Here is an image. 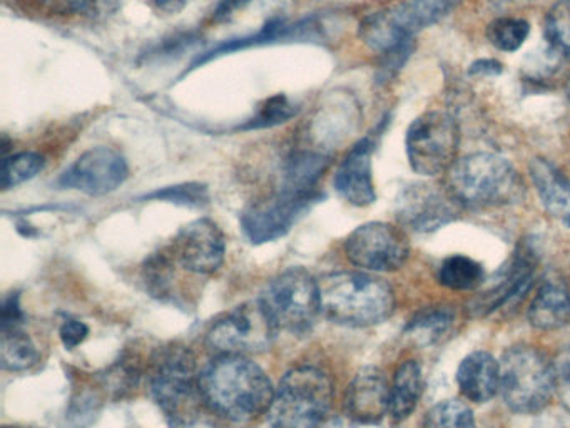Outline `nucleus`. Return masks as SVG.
<instances>
[{"instance_id": "20", "label": "nucleus", "mask_w": 570, "mask_h": 428, "mask_svg": "<svg viewBox=\"0 0 570 428\" xmlns=\"http://www.w3.org/2000/svg\"><path fill=\"white\" fill-rule=\"evenodd\" d=\"M535 330H560L570 323V291L562 281L547 280L540 284L527 311Z\"/></svg>"}, {"instance_id": "42", "label": "nucleus", "mask_w": 570, "mask_h": 428, "mask_svg": "<svg viewBox=\"0 0 570 428\" xmlns=\"http://www.w3.org/2000/svg\"><path fill=\"white\" fill-rule=\"evenodd\" d=\"M566 224L567 226H570V213L566 216Z\"/></svg>"}, {"instance_id": "32", "label": "nucleus", "mask_w": 570, "mask_h": 428, "mask_svg": "<svg viewBox=\"0 0 570 428\" xmlns=\"http://www.w3.org/2000/svg\"><path fill=\"white\" fill-rule=\"evenodd\" d=\"M546 36L557 52L570 57V0H559L547 13Z\"/></svg>"}, {"instance_id": "14", "label": "nucleus", "mask_w": 570, "mask_h": 428, "mask_svg": "<svg viewBox=\"0 0 570 428\" xmlns=\"http://www.w3.org/2000/svg\"><path fill=\"white\" fill-rule=\"evenodd\" d=\"M128 160L115 147H91L59 177V186L81 191L88 196H105L128 179Z\"/></svg>"}, {"instance_id": "25", "label": "nucleus", "mask_w": 570, "mask_h": 428, "mask_svg": "<svg viewBox=\"0 0 570 428\" xmlns=\"http://www.w3.org/2000/svg\"><path fill=\"white\" fill-rule=\"evenodd\" d=\"M442 286L453 291H472L485 284L487 274L482 264L465 254H453L443 260L439 270Z\"/></svg>"}, {"instance_id": "2", "label": "nucleus", "mask_w": 570, "mask_h": 428, "mask_svg": "<svg viewBox=\"0 0 570 428\" xmlns=\"http://www.w3.org/2000/svg\"><path fill=\"white\" fill-rule=\"evenodd\" d=\"M202 370L191 348L168 344L153 357L148 374L149 393L169 428H193L206 407Z\"/></svg>"}, {"instance_id": "21", "label": "nucleus", "mask_w": 570, "mask_h": 428, "mask_svg": "<svg viewBox=\"0 0 570 428\" xmlns=\"http://www.w3.org/2000/svg\"><path fill=\"white\" fill-rule=\"evenodd\" d=\"M330 156L320 150H295L283 164L282 187L286 193L320 196L318 183L328 169Z\"/></svg>"}, {"instance_id": "22", "label": "nucleus", "mask_w": 570, "mask_h": 428, "mask_svg": "<svg viewBox=\"0 0 570 428\" xmlns=\"http://www.w3.org/2000/svg\"><path fill=\"white\" fill-rule=\"evenodd\" d=\"M315 30L316 27L312 20L305 19L296 23H289L288 20L282 19V17H275V19L268 20L255 36L229 40V42L215 47V49L206 52L205 56L199 57V59L193 64V67L202 66L206 60L235 52V50L246 49V47L263 46V43L278 42V40L303 39V37L312 39V37H315Z\"/></svg>"}, {"instance_id": "17", "label": "nucleus", "mask_w": 570, "mask_h": 428, "mask_svg": "<svg viewBox=\"0 0 570 428\" xmlns=\"http://www.w3.org/2000/svg\"><path fill=\"white\" fill-rule=\"evenodd\" d=\"M345 411L353 421L375 425L390 411V385L382 370L366 367L350 381Z\"/></svg>"}, {"instance_id": "7", "label": "nucleus", "mask_w": 570, "mask_h": 428, "mask_svg": "<svg viewBox=\"0 0 570 428\" xmlns=\"http://www.w3.org/2000/svg\"><path fill=\"white\" fill-rule=\"evenodd\" d=\"M276 330L306 333L322 314L318 280L303 268H289L268 281L258 298Z\"/></svg>"}, {"instance_id": "3", "label": "nucleus", "mask_w": 570, "mask_h": 428, "mask_svg": "<svg viewBox=\"0 0 570 428\" xmlns=\"http://www.w3.org/2000/svg\"><path fill=\"white\" fill-rule=\"evenodd\" d=\"M318 286L323 317L343 327H373L395 311L393 288L372 274L338 271L320 278Z\"/></svg>"}, {"instance_id": "5", "label": "nucleus", "mask_w": 570, "mask_h": 428, "mask_svg": "<svg viewBox=\"0 0 570 428\" xmlns=\"http://www.w3.org/2000/svg\"><path fill=\"white\" fill-rule=\"evenodd\" d=\"M449 191L462 206L493 207L520 200L523 183L505 157L475 153L456 159L450 167Z\"/></svg>"}, {"instance_id": "31", "label": "nucleus", "mask_w": 570, "mask_h": 428, "mask_svg": "<svg viewBox=\"0 0 570 428\" xmlns=\"http://www.w3.org/2000/svg\"><path fill=\"white\" fill-rule=\"evenodd\" d=\"M298 109L289 103L288 97L278 94V96L269 97L259 106L255 117L246 123L243 129H265V127H275L279 124L288 123L292 117L296 116Z\"/></svg>"}, {"instance_id": "34", "label": "nucleus", "mask_w": 570, "mask_h": 428, "mask_svg": "<svg viewBox=\"0 0 570 428\" xmlns=\"http://www.w3.org/2000/svg\"><path fill=\"white\" fill-rule=\"evenodd\" d=\"M56 3L62 12L78 13L89 19H106L121 7V0H56Z\"/></svg>"}, {"instance_id": "19", "label": "nucleus", "mask_w": 570, "mask_h": 428, "mask_svg": "<svg viewBox=\"0 0 570 428\" xmlns=\"http://www.w3.org/2000/svg\"><path fill=\"white\" fill-rule=\"evenodd\" d=\"M460 393L473 403H485L500 391V363L489 351H472L456 370Z\"/></svg>"}, {"instance_id": "9", "label": "nucleus", "mask_w": 570, "mask_h": 428, "mask_svg": "<svg viewBox=\"0 0 570 428\" xmlns=\"http://www.w3.org/2000/svg\"><path fill=\"white\" fill-rule=\"evenodd\" d=\"M405 144L415 173L426 177L449 173L459 154V124L442 110H429L410 124Z\"/></svg>"}, {"instance_id": "38", "label": "nucleus", "mask_w": 570, "mask_h": 428, "mask_svg": "<svg viewBox=\"0 0 570 428\" xmlns=\"http://www.w3.org/2000/svg\"><path fill=\"white\" fill-rule=\"evenodd\" d=\"M191 0H148L149 6L156 12L165 13V16H173V13L181 12Z\"/></svg>"}, {"instance_id": "37", "label": "nucleus", "mask_w": 570, "mask_h": 428, "mask_svg": "<svg viewBox=\"0 0 570 428\" xmlns=\"http://www.w3.org/2000/svg\"><path fill=\"white\" fill-rule=\"evenodd\" d=\"M22 323H24V311L21 308V296L19 293H11L6 298L2 307V330L22 327Z\"/></svg>"}, {"instance_id": "41", "label": "nucleus", "mask_w": 570, "mask_h": 428, "mask_svg": "<svg viewBox=\"0 0 570 428\" xmlns=\"http://www.w3.org/2000/svg\"><path fill=\"white\" fill-rule=\"evenodd\" d=\"M320 428H343L342 420L338 417H332L328 421L322 425Z\"/></svg>"}, {"instance_id": "8", "label": "nucleus", "mask_w": 570, "mask_h": 428, "mask_svg": "<svg viewBox=\"0 0 570 428\" xmlns=\"http://www.w3.org/2000/svg\"><path fill=\"white\" fill-rule=\"evenodd\" d=\"M500 393L515 414L543 410L553 393L552 364L535 348H510L500 363Z\"/></svg>"}, {"instance_id": "35", "label": "nucleus", "mask_w": 570, "mask_h": 428, "mask_svg": "<svg viewBox=\"0 0 570 428\" xmlns=\"http://www.w3.org/2000/svg\"><path fill=\"white\" fill-rule=\"evenodd\" d=\"M550 364H552L553 393L557 395L560 403L570 410V347L559 351Z\"/></svg>"}, {"instance_id": "13", "label": "nucleus", "mask_w": 570, "mask_h": 428, "mask_svg": "<svg viewBox=\"0 0 570 428\" xmlns=\"http://www.w3.org/2000/svg\"><path fill=\"white\" fill-rule=\"evenodd\" d=\"M537 266H539V253L535 246L532 241H522L507 263L493 274L489 286L479 296L473 298L470 304L472 317H487L505 304L512 303L517 298H522L535 280Z\"/></svg>"}, {"instance_id": "28", "label": "nucleus", "mask_w": 570, "mask_h": 428, "mask_svg": "<svg viewBox=\"0 0 570 428\" xmlns=\"http://www.w3.org/2000/svg\"><path fill=\"white\" fill-rule=\"evenodd\" d=\"M46 166V157L35 150L11 154L2 160V189L9 191L38 176Z\"/></svg>"}, {"instance_id": "39", "label": "nucleus", "mask_w": 570, "mask_h": 428, "mask_svg": "<svg viewBox=\"0 0 570 428\" xmlns=\"http://www.w3.org/2000/svg\"><path fill=\"white\" fill-rule=\"evenodd\" d=\"M502 64L493 59H480L470 67V74H472V76H497V74L502 72Z\"/></svg>"}, {"instance_id": "11", "label": "nucleus", "mask_w": 570, "mask_h": 428, "mask_svg": "<svg viewBox=\"0 0 570 428\" xmlns=\"http://www.w3.org/2000/svg\"><path fill=\"white\" fill-rule=\"evenodd\" d=\"M350 263L373 273L400 270L410 256V243L400 227L382 221L362 224L345 241Z\"/></svg>"}, {"instance_id": "30", "label": "nucleus", "mask_w": 570, "mask_h": 428, "mask_svg": "<svg viewBox=\"0 0 570 428\" xmlns=\"http://www.w3.org/2000/svg\"><path fill=\"white\" fill-rule=\"evenodd\" d=\"M423 428H476L473 411L460 400H443L430 408Z\"/></svg>"}, {"instance_id": "10", "label": "nucleus", "mask_w": 570, "mask_h": 428, "mask_svg": "<svg viewBox=\"0 0 570 428\" xmlns=\"http://www.w3.org/2000/svg\"><path fill=\"white\" fill-rule=\"evenodd\" d=\"M275 324L259 300L248 301L222 314L206 333V344L218 354L263 353L272 347Z\"/></svg>"}, {"instance_id": "16", "label": "nucleus", "mask_w": 570, "mask_h": 428, "mask_svg": "<svg viewBox=\"0 0 570 428\" xmlns=\"http://www.w3.org/2000/svg\"><path fill=\"white\" fill-rule=\"evenodd\" d=\"M456 204L450 191L443 193L432 184L416 183L400 194L399 217L405 226L430 233L455 220Z\"/></svg>"}, {"instance_id": "12", "label": "nucleus", "mask_w": 570, "mask_h": 428, "mask_svg": "<svg viewBox=\"0 0 570 428\" xmlns=\"http://www.w3.org/2000/svg\"><path fill=\"white\" fill-rule=\"evenodd\" d=\"M318 200L320 196H302L279 189L265 200L255 201L243 211V233L253 244L279 240L292 231L296 221Z\"/></svg>"}, {"instance_id": "1", "label": "nucleus", "mask_w": 570, "mask_h": 428, "mask_svg": "<svg viewBox=\"0 0 570 428\" xmlns=\"http://www.w3.org/2000/svg\"><path fill=\"white\" fill-rule=\"evenodd\" d=\"M203 400L209 410L236 424L268 415L275 398L266 371L248 357L218 354L202 370Z\"/></svg>"}, {"instance_id": "27", "label": "nucleus", "mask_w": 570, "mask_h": 428, "mask_svg": "<svg viewBox=\"0 0 570 428\" xmlns=\"http://www.w3.org/2000/svg\"><path fill=\"white\" fill-rule=\"evenodd\" d=\"M453 323V311L449 308H429L419 311L406 324V333L412 334L419 343H435L449 331Z\"/></svg>"}, {"instance_id": "40", "label": "nucleus", "mask_w": 570, "mask_h": 428, "mask_svg": "<svg viewBox=\"0 0 570 428\" xmlns=\"http://www.w3.org/2000/svg\"><path fill=\"white\" fill-rule=\"evenodd\" d=\"M249 0H222L216 7L215 17L216 20H226L236 12V10L242 9L245 3H248Z\"/></svg>"}, {"instance_id": "43", "label": "nucleus", "mask_w": 570, "mask_h": 428, "mask_svg": "<svg viewBox=\"0 0 570 428\" xmlns=\"http://www.w3.org/2000/svg\"><path fill=\"white\" fill-rule=\"evenodd\" d=\"M569 97H570V80H569Z\"/></svg>"}, {"instance_id": "4", "label": "nucleus", "mask_w": 570, "mask_h": 428, "mask_svg": "<svg viewBox=\"0 0 570 428\" xmlns=\"http://www.w3.org/2000/svg\"><path fill=\"white\" fill-rule=\"evenodd\" d=\"M333 380L322 368L298 364L286 371L275 390L272 428H320L333 417Z\"/></svg>"}, {"instance_id": "23", "label": "nucleus", "mask_w": 570, "mask_h": 428, "mask_svg": "<svg viewBox=\"0 0 570 428\" xmlns=\"http://www.w3.org/2000/svg\"><path fill=\"white\" fill-rule=\"evenodd\" d=\"M530 179L549 213L559 214L570 204V179L550 160L537 157L530 163Z\"/></svg>"}, {"instance_id": "33", "label": "nucleus", "mask_w": 570, "mask_h": 428, "mask_svg": "<svg viewBox=\"0 0 570 428\" xmlns=\"http://www.w3.org/2000/svg\"><path fill=\"white\" fill-rule=\"evenodd\" d=\"M142 200L166 201V203L178 204V206L199 207L208 204L209 191L205 184L186 183L153 191L142 196Z\"/></svg>"}, {"instance_id": "24", "label": "nucleus", "mask_w": 570, "mask_h": 428, "mask_svg": "<svg viewBox=\"0 0 570 428\" xmlns=\"http://www.w3.org/2000/svg\"><path fill=\"white\" fill-rule=\"evenodd\" d=\"M423 391L422 367L415 360L400 364L390 385V411L393 420L403 421L415 411Z\"/></svg>"}, {"instance_id": "36", "label": "nucleus", "mask_w": 570, "mask_h": 428, "mask_svg": "<svg viewBox=\"0 0 570 428\" xmlns=\"http://www.w3.org/2000/svg\"><path fill=\"white\" fill-rule=\"evenodd\" d=\"M88 324L85 321L76 320V318H68L61 324V330H59V337H61L66 350H75L76 347H79L88 338Z\"/></svg>"}, {"instance_id": "15", "label": "nucleus", "mask_w": 570, "mask_h": 428, "mask_svg": "<svg viewBox=\"0 0 570 428\" xmlns=\"http://www.w3.org/2000/svg\"><path fill=\"white\" fill-rule=\"evenodd\" d=\"M168 253L188 273L213 274L225 263V234L215 221L202 217L178 231Z\"/></svg>"}, {"instance_id": "26", "label": "nucleus", "mask_w": 570, "mask_h": 428, "mask_svg": "<svg viewBox=\"0 0 570 428\" xmlns=\"http://www.w3.org/2000/svg\"><path fill=\"white\" fill-rule=\"evenodd\" d=\"M0 361L4 370L22 371L35 367L39 361V351L35 341L22 327L4 328L2 330V348Z\"/></svg>"}, {"instance_id": "18", "label": "nucleus", "mask_w": 570, "mask_h": 428, "mask_svg": "<svg viewBox=\"0 0 570 428\" xmlns=\"http://www.w3.org/2000/svg\"><path fill=\"white\" fill-rule=\"evenodd\" d=\"M372 153V139L360 140L336 169L335 179H333L336 193L353 206L365 207L375 203Z\"/></svg>"}, {"instance_id": "6", "label": "nucleus", "mask_w": 570, "mask_h": 428, "mask_svg": "<svg viewBox=\"0 0 570 428\" xmlns=\"http://www.w3.org/2000/svg\"><path fill=\"white\" fill-rule=\"evenodd\" d=\"M462 0H405L399 6L370 13L360 23L363 42L385 54L410 46L413 36L452 13Z\"/></svg>"}, {"instance_id": "29", "label": "nucleus", "mask_w": 570, "mask_h": 428, "mask_svg": "<svg viewBox=\"0 0 570 428\" xmlns=\"http://www.w3.org/2000/svg\"><path fill=\"white\" fill-rule=\"evenodd\" d=\"M530 23L519 17H499L487 26V39L502 52H515L525 42Z\"/></svg>"}]
</instances>
